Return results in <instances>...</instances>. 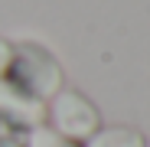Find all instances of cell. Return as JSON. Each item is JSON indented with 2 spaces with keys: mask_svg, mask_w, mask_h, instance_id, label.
I'll list each match as a JSON object with an SVG mask.
<instances>
[{
  "mask_svg": "<svg viewBox=\"0 0 150 147\" xmlns=\"http://www.w3.org/2000/svg\"><path fill=\"white\" fill-rule=\"evenodd\" d=\"M13 88H20L23 95L36 98V102H49L56 92H62V65L59 59L39 43H20L13 46V59L4 75Z\"/></svg>",
  "mask_w": 150,
  "mask_h": 147,
  "instance_id": "cell-1",
  "label": "cell"
},
{
  "mask_svg": "<svg viewBox=\"0 0 150 147\" xmlns=\"http://www.w3.org/2000/svg\"><path fill=\"white\" fill-rule=\"evenodd\" d=\"M46 118L52 121V131L69 137V141H88L98 128H101V111H98L82 92L75 88H62L49 98L46 105Z\"/></svg>",
  "mask_w": 150,
  "mask_h": 147,
  "instance_id": "cell-2",
  "label": "cell"
},
{
  "mask_svg": "<svg viewBox=\"0 0 150 147\" xmlns=\"http://www.w3.org/2000/svg\"><path fill=\"white\" fill-rule=\"evenodd\" d=\"M85 147H150V141L137 131V128H98Z\"/></svg>",
  "mask_w": 150,
  "mask_h": 147,
  "instance_id": "cell-3",
  "label": "cell"
},
{
  "mask_svg": "<svg viewBox=\"0 0 150 147\" xmlns=\"http://www.w3.org/2000/svg\"><path fill=\"white\" fill-rule=\"evenodd\" d=\"M30 147H82V144L56 134L52 128H46V124H39V128H33V134H30Z\"/></svg>",
  "mask_w": 150,
  "mask_h": 147,
  "instance_id": "cell-4",
  "label": "cell"
},
{
  "mask_svg": "<svg viewBox=\"0 0 150 147\" xmlns=\"http://www.w3.org/2000/svg\"><path fill=\"white\" fill-rule=\"evenodd\" d=\"M10 59H13V46L7 39H0V79L7 75V69H10Z\"/></svg>",
  "mask_w": 150,
  "mask_h": 147,
  "instance_id": "cell-5",
  "label": "cell"
}]
</instances>
